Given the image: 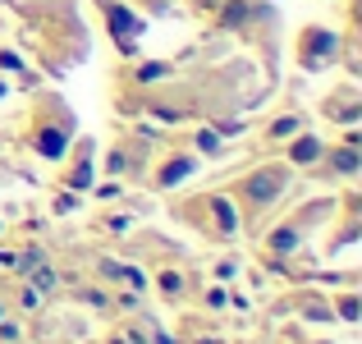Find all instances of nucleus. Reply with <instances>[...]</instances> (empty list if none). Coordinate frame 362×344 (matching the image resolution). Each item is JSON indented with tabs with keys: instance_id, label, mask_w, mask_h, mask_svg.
I'll return each instance as SVG.
<instances>
[{
	"instance_id": "obj_3",
	"label": "nucleus",
	"mask_w": 362,
	"mask_h": 344,
	"mask_svg": "<svg viewBox=\"0 0 362 344\" xmlns=\"http://www.w3.org/2000/svg\"><path fill=\"white\" fill-rule=\"evenodd\" d=\"M64 147H69V138H64V129H42L37 133V151H42V156H64Z\"/></svg>"
},
{
	"instance_id": "obj_9",
	"label": "nucleus",
	"mask_w": 362,
	"mask_h": 344,
	"mask_svg": "<svg viewBox=\"0 0 362 344\" xmlns=\"http://www.w3.org/2000/svg\"><path fill=\"white\" fill-rule=\"evenodd\" d=\"M335 170H344V175H349V170H358V151H354V147H344V151L335 156Z\"/></svg>"
},
{
	"instance_id": "obj_1",
	"label": "nucleus",
	"mask_w": 362,
	"mask_h": 344,
	"mask_svg": "<svg viewBox=\"0 0 362 344\" xmlns=\"http://www.w3.org/2000/svg\"><path fill=\"white\" fill-rule=\"evenodd\" d=\"M106 23H110V33H115L119 51H133V37L142 33V18H133L119 0H106Z\"/></svg>"
},
{
	"instance_id": "obj_11",
	"label": "nucleus",
	"mask_w": 362,
	"mask_h": 344,
	"mask_svg": "<svg viewBox=\"0 0 362 344\" xmlns=\"http://www.w3.org/2000/svg\"><path fill=\"white\" fill-rule=\"evenodd\" d=\"M160 289H165V294H179V289H184V280H179L175 271H165V275H160Z\"/></svg>"
},
{
	"instance_id": "obj_17",
	"label": "nucleus",
	"mask_w": 362,
	"mask_h": 344,
	"mask_svg": "<svg viewBox=\"0 0 362 344\" xmlns=\"http://www.w3.org/2000/svg\"><path fill=\"white\" fill-rule=\"evenodd\" d=\"M0 92H5V88H0Z\"/></svg>"
},
{
	"instance_id": "obj_8",
	"label": "nucleus",
	"mask_w": 362,
	"mask_h": 344,
	"mask_svg": "<svg viewBox=\"0 0 362 344\" xmlns=\"http://www.w3.org/2000/svg\"><path fill=\"white\" fill-rule=\"evenodd\" d=\"M106 275H119V280H129L133 289H142V271H129V266H115V262H110V266H106Z\"/></svg>"
},
{
	"instance_id": "obj_7",
	"label": "nucleus",
	"mask_w": 362,
	"mask_h": 344,
	"mask_svg": "<svg viewBox=\"0 0 362 344\" xmlns=\"http://www.w3.org/2000/svg\"><path fill=\"white\" fill-rule=\"evenodd\" d=\"M275 253H293V248H298V229H275Z\"/></svg>"
},
{
	"instance_id": "obj_16",
	"label": "nucleus",
	"mask_w": 362,
	"mask_h": 344,
	"mask_svg": "<svg viewBox=\"0 0 362 344\" xmlns=\"http://www.w3.org/2000/svg\"><path fill=\"white\" fill-rule=\"evenodd\" d=\"M339 312H344V317L354 321V317H358V299H344V303H339Z\"/></svg>"
},
{
	"instance_id": "obj_4",
	"label": "nucleus",
	"mask_w": 362,
	"mask_h": 344,
	"mask_svg": "<svg viewBox=\"0 0 362 344\" xmlns=\"http://www.w3.org/2000/svg\"><path fill=\"white\" fill-rule=\"evenodd\" d=\"M317 156H321L317 138H298V142H293V161H298V166H308V161H317Z\"/></svg>"
},
{
	"instance_id": "obj_12",
	"label": "nucleus",
	"mask_w": 362,
	"mask_h": 344,
	"mask_svg": "<svg viewBox=\"0 0 362 344\" xmlns=\"http://www.w3.org/2000/svg\"><path fill=\"white\" fill-rule=\"evenodd\" d=\"M160 74H165V64H142V74H138V79H142V83H156Z\"/></svg>"
},
{
	"instance_id": "obj_13",
	"label": "nucleus",
	"mask_w": 362,
	"mask_h": 344,
	"mask_svg": "<svg viewBox=\"0 0 362 344\" xmlns=\"http://www.w3.org/2000/svg\"><path fill=\"white\" fill-rule=\"evenodd\" d=\"M197 147H202V151H216V147H221V138L206 129V133H197Z\"/></svg>"
},
{
	"instance_id": "obj_14",
	"label": "nucleus",
	"mask_w": 362,
	"mask_h": 344,
	"mask_svg": "<svg viewBox=\"0 0 362 344\" xmlns=\"http://www.w3.org/2000/svg\"><path fill=\"white\" fill-rule=\"evenodd\" d=\"M293 129H298V120H293V115H289V120H275V138H284V133H293Z\"/></svg>"
},
{
	"instance_id": "obj_15",
	"label": "nucleus",
	"mask_w": 362,
	"mask_h": 344,
	"mask_svg": "<svg viewBox=\"0 0 362 344\" xmlns=\"http://www.w3.org/2000/svg\"><path fill=\"white\" fill-rule=\"evenodd\" d=\"M243 14H247V5H230V9H225V23H243Z\"/></svg>"
},
{
	"instance_id": "obj_10",
	"label": "nucleus",
	"mask_w": 362,
	"mask_h": 344,
	"mask_svg": "<svg viewBox=\"0 0 362 344\" xmlns=\"http://www.w3.org/2000/svg\"><path fill=\"white\" fill-rule=\"evenodd\" d=\"M88 184H92V166H88V161H83V166L74 170V188H88Z\"/></svg>"
},
{
	"instance_id": "obj_2",
	"label": "nucleus",
	"mask_w": 362,
	"mask_h": 344,
	"mask_svg": "<svg viewBox=\"0 0 362 344\" xmlns=\"http://www.w3.org/2000/svg\"><path fill=\"white\" fill-rule=\"evenodd\" d=\"M275 193H280V170H262V175L247 179V197L252 202H271Z\"/></svg>"
},
{
	"instance_id": "obj_5",
	"label": "nucleus",
	"mask_w": 362,
	"mask_h": 344,
	"mask_svg": "<svg viewBox=\"0 0 362 344\" xmlns=\"http://www.w3.org/2000/svg\"><path fill=\"white\" fill-rule=\"evenodd\" d=\"M216 216H221V229H225V234H234V229H239V216H234L230 197H216Z\"/></svg>"
},
{
	"instance_id": "obj_6",
	"label": "nucleus",
	"mask_w": 362,
	"mask_h": 344,
	"mask_svg": "<svg viewBox=\"0 0 362 344\" xmlns=\"http://www.w3.org/2000/svg\"><path fill=\"white\" fill-rule=\"evenodd\" d=\"M188 170H193V161H170V166H165V175H160V184H165V188H175L179 179L188 175Z\"/></svg>"
}]
</instances>
